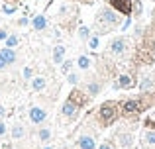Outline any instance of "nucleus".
<instances>
[{"mask_svg": "<svg viewBox=\"0 0 155 149\" xmlns=\"http://www.w3.org/2000/svg\"><path fill=\"white\" fill-rule=\"evenodd\" d=\"M12 135H14V138H22V135H24L22 126H16V128H14V131H12Z\"/></svg>", "mask_w": 155, "mask_h": 149, "instance_id": "obj_16", "label": "nucleus"}, {"mask_svg": "<svg viewBox=\"0 0 155 149\" xmlns=\"http://www.w3.org/2000/svg\"><path fill=\"white\" fill-rule=\"evenodd\" d=\"M75 110H77V104L73 102L71 98H69L67 102L63 104V114H65V116H69V118H71V116H75Z\"/></svg>", "mask_w": 155, "mask_h": 149, "instance_id": "obj_8", "label": "nucleus"}, {"mask_svg": "<svg viewBox=\"0 0 155 149\" xmlns=\"http://www.w3.org/2000/svg\"><path fill=\"white\" fill-rule=\"evenodd\" d=\"M108 2L114 10L122 12V14H126V16L132 14V0H108Z\"/></svg>", "mask_w": 155, "mask_h": 149, "instance_id": "obj_2", "label": "nucleus"}, {"mask_svg": "<svg viewBox=\"0 0 155 149\" xmlns=\"http://www.w3.org/2000/svg\"><path fill=\"white\" fill-rule=\"evenodd\" d=\"M49 135H51V134H49V130H45V128L39 131V138H41L43 141H47V139H49Z\"/></svg>", "mask_w": 155, "mask_h": 149, "instance_id": "obj_17", "label": "nucleus"}, {"mask_svg": "<svg viewBox=\"0 0 155 149\" xmlns=\"http://www.w3.org/2000/svg\"><path fill=\"white\" fill-rule=\"evenodd\" d=\"M18 45V37H16V35H10V37H8V47H16Z\"/></svg>", "mask_w": 155, "mask_h": 149, "instance_id": "obj_18", "label": "nucleus"}, {"mask_svg": "<svg viewBox=\"0 0 155 149\" xmlns=\"http://www.w3.org/2000/svg\"><path fill=\"white\" fill-rule=\"evenodd\" d=\"M88 65H91V61H88V57H81V59H79V67H81V69H87Z\"/></svg>", "mask_w": 155, "mask_h": 149, "instance_id": "obj_15", "label": "nucleus"}, {"mask_svg": "<svg viewBox=\"0 0 155 149\" xmlns=\"http://www.w3.org/2000/svg\"><path fill=\"white\" fill-rule=\"evenodd\" d=\"M0 55H2V59L6 61V65H12V63L16 61V53H14V49H12V47L2 49V51H0Z\"/></svg>", "mask_w": 155, "mask_h": 149, "instance_id": "obj_6", "label": "nucleus"}, {"mask_svg": "<svg viewBox=\"0 0 155 149\" xmlns=\"http://www.w3.org/2000/svg\"><path fill=\"white\" fill-rule=\"evenodd\" d=\"M4 134H6V126L0 122V135H4Z\"/></svg>", "mask_w": 155, "mask_h": 149, "instance_id": "obj_25", "label": "nucleus"}, {"mask_svg": "<svg viewBox=\"0 0 155 149\" xmlns=\"http://www.w3.org/2000/svg\"><path fill=\"white\" fill-rule=\"evenodd\" d=\"M79 145H81V149H94V139L92 138H81Z\"/></svg>", "mask_w": 155, "mask_h": 149, "instance_id": "obj_9", "label": "nucleus"}, {"mask_svg": "<svg viewBox=\"0 0 155 149\" xmlns=\"http://www.w3.org/2000/svg\"><path fill=\"white\" fill-rule=\"evenodd\" d=\"M0 39H8V35H6V31H4V30H0Z\"/></svg>", "mask_w": 155, "mask_h": 149, "instance_id": "obj_26", "label": "nucleus"}, {"mask_svg": "<svg viewBox=\"0 0 155 149\" xmlns=\"http://www.w3.org/2000/svg\"><path fill=\"white\" fill-rule=\"evenodd\" d=\"M16 8L14 6H4V12H6V14H12V12H14Z\"/></svg>", "mask_w": 155, "mask_h": 149, "instance_id": "obj_23", "label": "nucleus"}, {"mask_svg": "<svg viewBox=\"0 0 155 149\" xmlns=\"http://www.w3.org/2000/svg\"><path fill=\"white\" fill-rule=\"evenodd\" d=\"M4 65H6V61H4V59H2V55H0V69H2Z\"/></svg>", "mask_w": 155, "mask_h": 149, "instance_id": "obj_28", "label": "nucleus"}, {"mask_svg": "<svg viewBox=\"0 0 155 149\" xmlns=\"http://www.w3.org/2000/svg\"><path fill=\"white\" fill-rule=\"evenodd\" d=\"M100 149H112V147H110V145H108V143H104V145H102V147H100Z\"/></svg>", "mask_w": 155, "mask_h": 149, "instance_id": "obj_29", "label": "nucleus"}, {"mask_svg": "<svg viewBox=\"0 0 155 149\" xmlns=\"http://www.w3.org/2000/svg\"><path fill=\"white\" fill-rule=\"evenodd\" d=\"M24 76H26V79H30V76H31V71L26 69V71H24Z\"/></svg>", "mask_w": 155, "mask_h": 149, "instance_id": "obj_27", "label": "nucleus"}, {"mask_svg": "<svg viewBox=\"0 0 155 149\" xmlns=\"http://www.w3.org/2000/svg\"><path fill=\"white\" fill-rule=\"evenodd\" d=\"M149 86H151V80H149V79H147V80H143V83H141V90H147Z\"/></svg>", "mask_w": 155, "mask_h": 149, "instance_id": "obj_22", "label": "nucleus"}, {"mask_svg": "<svg viewBox=\"0 0 155 149\" xmlns=\"http://www.w3.org/2000/svg\"><path fill=\"white\" fill-rule=\"evenodd\" d=\"M79 34H81V37H83V39H87L88 37V28H81Z\"/></svg>", "mask_w": 155, "mask_h": 149, "instance_id": "obj_21", "label": "nucleus"}, {"mask_svg": "<svg viewBox=\"0 0 155 149\" xmlns=\"http://www.w3.org/2000/svg\"><path fill=\"white\" fill-rule=\"evenodd\" d=\"M0 116H4V108L2 106H0Z\"/></svg>", "mask_w": 155, "mask_h": 149, "instance_id": "obj_30", "label": "nucleus"}, {"mask_svg": "<svg viewBox=\"0 0 155 149\" xmlns=\"http://www.w3.org/2000/svg\"><path fill=\"white\" fill-rule=\"evenodd\" d=\"M145 139H147L149 143H155V131H149V134L145 135Z\"/></svg>", "mask_w": 155, "mask_h": 149, "instance_id": "obj_20", "label": "nucleus"}, {"mask_svg": "<svg viewBox=\"0 0 155 149\" xmlns=\"http://www.w3.org/2000/svg\"><path fill=\"white\" fill-rule=\"evenodd\" d=\"M30 120L34 124H41L43 120H45V112H43L41 108H31L30 110Z\"/></svg>", "mask_w": 155, "mask_h": 149, "instance_id": "obj_4", "label": "nucleus"}, {"mask_svg": "<svg viewBox=\"0 0 155 149\" xmlns=\"http://www.w3.org/2000/svg\"><path fill=\"white\" fill-rule=\"evenodd\" d=\"M88 47H91V49H96V47H98V37H91V41H88Z\"/></svg>", "mask_w": 155, "mask_h": 149, "instance_id": "obj_19", "label": "nucleus"}, {"mask_svg": "<svg viewBox=\"0 0 155 149\" xmlns=\"http://www.w3.org/2000/svg\"><path fill=\"white\" fill-rule=\"evenodd\" d=\"M98 90H100V84H96V83L88 84V92H91V94H98Z\"/></svg>", "mask_w": 155, "mask_h": 149, "instance_id": "obj_14", "label": "nucleus"}, {"mask_svg": "<svg viewBox=\"0 0 155 149\" xmlns=\"http://www.w3.org/2000/svg\"><path fill=\"white\" fill-rule=\"evenodd\" d=\"M69 83L75 84V83H77V75H69Z\"/></svg>", "mask_w": 155, "mask_h": 149, "instance_id": "obj_24", "label": "nucleus"}, {"mask_svg": "<svg viewBox=\"0 0 155 149\" xmlns=\"http://www.w3.org/2000/svg\"><path fill=\"white\" fill-rule=\"evenodd\" d=\"M47 149H49V147H47Z\"/></svg>", "mask_w": 155, "mask_h": 149, "instance_id": "obj_31", "label": "nucleus"}, {"mask_svg": "<svg viewBox=\"0 0 155 149\" xmlns=\"http://www.w3.org/2000/svg\"><path fill=\"white\" fill-rule=\"evenodd\" d=\"M63 53H65V47H63V45H57V47H55V55H53V59H55L57 63H61V61H63Z\"/></svg>", "mask_w": 155, "mask_h": 149, "instance_id": "obj_11", "label": "nucleus"}, {"mask_svg": "<svg viewBox=\"0 0 155 149\" xmlns=\"http://www.w3.org/2000/svg\"><path fill=\"white\" fill-rule=\"evenodd\" d=\"M100 20H102V22H106V24H118V16L114 14L112 10H102L100 12Z\"/></svg>", "mask_w": 155, "mask_h": 149, "instance_id": "obj_5", "label": "nucleus"}, {"mask_svg": "<svg viewBox=\"0 0 155 149\" xmlns=\"http://www.w3.org/2000/svg\"><path fill=\"white\" fill-rule=\"evenodd\" d=\"M110 49H112V53H122V51L126 49V41H124L122 37L114 39V41L110 43Z\"/></svg>", "mask_w": 155, "mask_h": 149, "instance_id": "obj_7", "label": "nucleus"}, {"mask_svg": "<svg viewBox=\"0 0 155 149\" xmlns=\"http://www.w3.org/2000/svg\"><path fill=\"white\" fill-rule=\"evenodd\" d=\"M43 86H45V80L43 79H34V88L35 90H41Z\"/></svg>", "mask_w": 155, "mask_h": 149, "instance_id": "obj_13", "label": "nucleus"}, {"mask_svg": "<svg viewBox=\"0 0 155 149\" xmlns=\"http://www.w3.org/2000/svg\"><path fill=\"white\" fill-rule=\"evenodd\" d=\"M100 120H102L104 124H112L114 120L118 118V106L114 102H104L102 106H100Z\"/></svg>", "mask_w": 155, "mask_h": 149, "instance_id": "obj_1", "label": "nucleus"}, {"mask_svg": "<svg viewBox=\"0 0 155 149\" xmlns=\"http://www.w3.org/2000/svg\"><path fill=\"white\" fill-rule=\"evenodd\" d=\"M118 84H120V86H124V88H128V86H132V79H130L128 75H122L120 80H118Z\"/></svg>", "mask_w": 155, "mask_h": 149, "instance_id": "obj_12", "label": "nucleus"}, {"mask_svg": "<svg viewBox=\"0 0 155 149\" xmlns=\"http://www.w3.org/2000/svg\"><path fill=\"white\" fill-rule=\"evenodd\" d=\"M122 110H124V114H136V112L141 110V104L137 100H128V102L122 104Z\"/></svg>", "mask_w": 155, "mask_h": 149, "instance_id": "obj_3", "label": "nucleus"}, {"mask_svg": "<svg viewBox=\"0 0 155 149\" xmlns=\"http://www.w3.org/2000/svg\"><path fill=\"white\" fill-rule=\"evenodd\" d=\"M45 16H35L34 18V30H43L45 28Z\"/></svg>", "mask_w": 155, "mask_h": 149, "instance_id": "obj_10", "label": "nucleus"}]
</instances>
